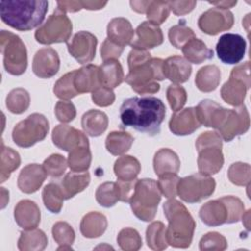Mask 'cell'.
I'll use <instances>...</instances> for the list:
<instances>
[{"label": "cell", "mask_w": 251, "mask_h": 251, "mask_svg": "<svg viewBox=\"0 0 251 251\" xmlns=\"http://www.w3.org/2000/svg\"><path fill=\"white\" fill-rule=\"evenodd\" d=\"M166 116V106L155 96L130 97L120 107L122 126L132 127L150 136L160 133Z\"/></svg>", "instance_id": "1"}, {"label": "cell", "mask_w": 251, "mask_h": 251, "mask_svg": "<svg viewBox=\"0 0 251 251\" xmlns=\"http://www.w3.org/2000/svg\"><path fill=\"white\" fill-rule=\"evenodd\" d=\"M48 11V2L41 0H2L1 20L9 26L28 31L38 26Z\"/></svg>", "instance_id": "2"}, {"label": "cell", "mask_w": 251, "mask_h": 251, "mask_svg": "<svg viewBox=\"0 0 251 251\" xmlns=\"http://www.w3.org/2000/svg\"><path fill=\"white\" fill-rule=\"evenodd\" d=\"M163 210L169 223L166 229L168 244L175 248L189 247L196 223L187 208L181 202L172 198L164 203Z\"/></svg>", "instance_id": "3"}, {"label": "cell", "mask_w": 251, "mask_h": 251, "mask_svg": "<svg viewBox=\"0 0 251 251\" xmlns=\"http://www.w3.org/2000/svg\"><path fill=\"white\" fill-rule=\"evenodd\" d=\"M244 213L243 202L235 196H224L205 203L199 210L201 221L209 226L237 223Z\"/></svg>", "instance_id": "4"}, {"label": "cell", "mask_w": 251, "mask_h": 251, "mask_svg": "<svg viewBox=\"0 0 251 251\" xmlns=\"http://www.w3.org/2000/svg\"><path fill=\"white\" fill-rule=\"evenodd\" d=\"M249 126V113L244 104L235 109H226L220 105L213 115L210 127L217 129L220 136L228 142L235 136L244 134Z\"/></svg>", "instance_id": "5"}, {"label": "cell", "mask_w": 251, "mask_h": 251, "mask_svg": "<svg viewBox=\"0 0 251 251\" xmlns=\"http://www.w3.org/2000/svg\"><path fill=\"white\" fill-rule=\"evenodd\" d=\"M160 201L161 191L157 181L152 178H142L136 180L128 203L136 218L150 222L156 216Z\"/></svg>", "instance_id": "6"}, {"label": "cell", "mask_w": 251, "mask_h": 251, "mask_svg": "<svg viewBox=\"0 0 251 251\" xmlns=\"http://www.w3.org/2000/svg\"><path fill=\"white\" fill-rule=\"evenodd\" d=\"M222 146V137L216 131H205L197 137L195 147L198 151L197 165L200 174L211 176L220 172L224 165Z\"/></svg>", "instance_id": "7"}, {"label": "cell", "mask_w": 251, "mask_h": 251, "mask_svg": "<svg viewBox=\"0 0 251 251\" xmlns=\"http://www.w3.org/2000/svg\"><path fill=\"white\" fill-rule=\"evenodd\" d=\"M163 62L160 58H151L145 64L129 70L125 79L136 93L153 94L160 90L157 80L165 78L163 74Z\"/></svg>", "instance_id": "8"}, {"label": "cell", "mask_w": 251, "mask_h": 251, "mask_svg": "<svg viewBox=\"0 0 251 251\" xmlns=\"http://www.w3.org/2000/svg\"><path fill=\"white\" fill-rule=\"evenodd\" d=\"M0 47L5 70L13 75H23L27 68V52L20 36L5 29L1 30Z\"/></svg>", "instance_id": "9"}, {"label": "cell", "mask_w": 251, "mask_h": 251, "mask_svg": "<svg viewBox=\"0 0 251 251\" xmlns=\"http://www.w3.org/2000/svg\"><path fill=\"white\" fill-rule=\"evenodd\" d=\"M73 30V24L63 11L56 9L35 31L34 37L40 44L68 42Z\"/></svg>", "instance_id": "10"}, {"label": "cell", "mask_w": 251, "mask_h": 251, "mask_svg": "<svg viewBox=\"0 0 251 251\" xmlns=\"http://www.w3.org/2000/svg\"><path fill=\"white\" fill-rule=\"evenodd\" d=\"M48 130L49 123L45 116L33 113L14 126L12 138L18 146L28 148L42 141L46 137Z\"/></svg>", "instance_id": "11"}, {"label": "cell", "mask_w": 251, "mask_h": 251, "mask_svg": "<svg viewBox=\"0 0 251 251\" xmlns=\"http://www.w3.org/2000/svg\"><path fill=\"white\" fill-rule=\"evenodd\" d=\"M216 188V181L210 176L200 173L179 178L176 193L186 203H197L210 197Z\"/></svg>", "instance_id": "12"}, {"label": "cell", "mask_w": 251, "mask_h": 251, "mask_svg": "<svg viewBox=\"0 0 251 251\" xmlns=\"http://www.w3.org/2000/svg\"><path fill=\"white\" fill-rule=\"evenodd\" d=\"M246 50L245 39L237 33L223 34L216 45L218 58L225 64H238L244 57Z\"/></svg>", "instance_id": "13"}, {"label": "cell", "mask_w": 251, "mask_h": 251, "mask_svg": "<svg viewBox=\"0 0 251 251\" xmlns=\"http://www.w3.org/2000/svg\"><path fill=\"white\" fill-rule=\"evenodd\" d=\"M234 23L233 14L229 10L211 8L204 12L198 19L199 28L206 34L216 35L228 30Z\"/></svg>", "instance_id": "14"}, {"label": "cell", "mask_w": 251, "mask_h": 251, "mask_svg": "<svg viewBox=\"0 0 251 251\" xmlns=\"http://www.w3.org/2000/svg\"><path fill=\"white\" fill-rule=\"evenodd\" d=\"M97 38L89 31L81 30L76 32L67 42L68 51L79 64L90 63L96 53Z\"/></svg>", "instance_id": "15"}, {"label": "cell", "mask_w": 251, "mask_h": 251, "mask_svg": "<svg viewBox=\"0 0 251 251\" xmlns=\"http://www.w3.org/2000/svg\"><path fill=\"white\" fill-rule=\"evenodd\" d=\"M53 143L60 149L71 152L77 147H89V141L85 133L65 124L58 125L52 131Z\"/></svg>", "instance_id": "16"}, {"label": "cell", "mask_w": 251, "mask_h": 251, "mask_svg": "<svg viewBox=\"0 0 251 251\" xmlns=\"http://www.w3.org/2000/svg\"><path fill=\"white\" fill-rule=\"evenodd\" d=\"M60 69V58L57 51L51 47L39 49L32 61V71L40 78L54 76Z\"/></svg>", "instance_id": "17"}, {"label": "cell", "mask_w": 251, "mask_h": 251, "mask_svg": "<svg viewBox=\"0 0 251 251\" xmlns=\"http://www.w3.org/2000/svg\"><path fill=\"white\" fill-rule=\"evenodd\" d=\"M200 126L195 107H188L175 112L169 122V128L176 135L191 134Z\"/></svg>", "instance_id": "18"}, {"label": "cell", "mask_w": 251, "mask_h": 251, "mask_svg": "<svg viewBox=\"0 0 251 251\" xmlns=\"http://www.w3.org/2000/svg\"><path fill=\"white\" fill-rule=\"evenodd\" d=\"M46 176L47 174L43 166L39 164L26 165L18 176V187L24 193H34L41 187Z\"/></svg>", "instance_id": "19"}, {"label": "cell", "mask_w": 251, "mask_h": 251, "mask_svg": "<svg viewBox=\"0 0 251 251\" xmlns=\"http://www.w3.org/2000/svg\"><path fill=\"white\" fill-rule=\"evenodd\" d=\"M136 39L131 42V47L151 49L161 45L164 41L162 29L150 22H143L136 27Z\"/></svg>", "instance_id": "20"}, {"label": "cell", "mask_w": 251, "mask_h": 251, "mask_svg": "<svg viewBox=\"0 0 251 251\" xmlns=\"http://www.w3.org/2000/svg\"><path fill=\"white\" fill-rule=\"evenodd\" d=\"M14 217L19 226L24 229H32L39 225L41 214L39 207L34 201L25 199L16 205Z\"/></svg>", "instance_id": "21"}, {"label": "cell", "mask_w": 251, "mask_h": 251, "mask_svg": "<svg viewBox=\"0 0 251 251\" xmlns=\"http://www.w3.org/2000/svg\"><path fill=\"white\" fill-rule=\"evenodd\" d=\"M192 68L190 63L180 56H172L163 62V74L174 83H183L190 77Z\"/></svg>", "instance_id": "22"}, {"label": "cell", "mask_w": 251, "mask_h": 251, "mask_svg": "<svg viewBox=\"0 0 251 251\" xmlns=\"http://www.w3.org/2000/svg\"><path fill=\"white\" fill-rule=\"evenodd\" d=\"M74 84L78 94L92 92L94 89L102 85L99 77V67L88 64L78 70H75Z\"/></svg>", "instance_id": "23"}, {"label": "cell", "mask_w": 251, "mask_h": 251, "mask_svg": "<svg viewBox=\"0 0 251 251\" xmlns=\"http://www.w3.org/2000/svg\"><path fill=\"white\" fill-rule=\"evenodd\" d=\"M133 34L131 24L125 18H114L107 25V38L124 48L126 45L131 44Z\"/></svg>", "instance_id": "24"}, {"label": "cell", "mask_w": 251, "mask_h": 251, "mask_svg": "<svg viewBox=\"0 0 251 251\" xmlns=\"http://www.w3.org/2000/svg\"><path fill=\"white\" fill-rule=\"evenodd\" d=\"M250 86L251 84L244 80L229 75V79L226 81L221 88V96L226 103L238 107L243 104Z\"/></svg>", "instance_id": "25"}, {"label": "cell", "mask_w": 251, "mask_h": 251, "mask_svg": "<svg viewBox=\"0 0 251 251\" xmlns=\"http://www.w3.org/2000/svg\"><path fill=\"white\" fill-rule=\"evenodd\" d=\"M90 182V175L86 172H70L68 173L62 182L61 188L66 200L73 198L77 193L83 191Z\"/></svg>", "instance_id": "26"}, {"label": "cell", "mask_w": 251, "mask_h": 251, "mask_svg": "<svg viewBox=\"0 0 251 251\" xmlns=\"http://www.w3.org/2000/svg\"><path fill=\"white\" fill-rule=\"evenodd\" d=\"M108 124L107 115L95 109L87 111L81 118V126L84 132L92 137H97L104 133L108 127Z\"/></svg>", "instance_id": "27"}, {"label": "cell", "mask_w": 251, "mask_h": 251, "mask_svg": "<svg viewBox=\"0 0 251 251\" xmlns=\"http://www.w3.org/2000/svg\"><path fill=\"white\" fill-rule=\"evenodd\" d=\"M153 167L157 176L167 173L176 174L180 168V161L176 153L173 150L161 148L154 155Z\"/></svg>", "instance_id": "28"}, {"label": "cell", "mask_w": 251, "mask_h": 251, "mask_svg": "<svg viewBox=\"0 0 251 251\" xmlns=\"http://www.w3.org/2000/svg\"><path fill=\"white\" fill-rule=\"evenodd\" d=\"M99 77L102 85L110 88L118 87L125 80L121 63L115 59L104 61L99 67Z\"/></svg>", "instance_id": "29"}, {"label": "cell", "mask_w": 251, "mask_h": 251, "mask_svg": "<svg viewBox=\"0 0 251 251\" xmlns=\"http://www.w3.org/2000/svg\"><path fill=\"white\" fill-rule=\"evenodd\" d=\"M107 226V218L103 214L89 212L80 222V232L86 238H97L105 232Z\"/></svg>", "instance_id": "30"}, {"label": "cell", "mask_w": 251, "mask_h": 251, "mask_svg": "<svg viewBox=\"0 0 251 251\" xmlns=\"http://www.w3.org/2000/svg\"><path fill=\"white\" fill-rule=\"evenodd\" d=\"M48 239L45 232L38 228L25 229L18 240V248L21 251H41L47 246Z\"/></svg>", "instance_id": "31"}, {"label": "cell", "mask_w": 251, "mask_h": 251, "mask_svg": "<svg viewBox=\"0 0 251 251\" xmlns=\"http://www.w3.org/2000/svg\"><path fill=\"white\" fill-rule=\"evenodd\" d=\"M139 161L130 155H124L118 158L114 164V173L119 180L130 181L136 179L140 173Z\"/></svg>", "instance_id": "32"}, {"label": "cell", "mask_w": 251, "mask_h": 251, "mask_svg": "<svg viewBox=\"0 0 251 251\" xmlns=\"http://www.w3.org/2000/svg\"><path fill=\"white\" fill-rule=\"evenodd\" d=\"M182 53L184 59L189 63L201 64L206 60H210L214 57V52L212 49L207 47V45L199 38L190 39L182 48Z\"/></svg>", "instance_id": "33"}, {"label": "cell", "mask_w": 251, "mask_h": 251, "mask_svg": "<svg viewBox=\"0 0 251 251\" xmlns=\"http://www.w3.org/2000/svg\"><path fill=\"white\" fill-rule=\"evenodd\" d=\"M221 81V71L215 65L202 67L195 75V84L202 92L214 91Z\"/></svg>", "instance_id": "34"}, {"label": "cell", "mask_w": 251, "mask_h": 251, "mask_svg": "<svg viewBox=\"0 0 251 251\" xmlns=\"http://www.w3.org/2000/svg\"><path fill=\"white\" fill-rule=\"evenodd\" d=\"M133 141L134 137L126 131H112L106 137L105 146L112 155L120 156L130 149Z\"/></svg>", "instance_id": "35"}, {"label": "cell", "mask_w": 251, "mask_h": 251, "mask_svg": "<svg viewBox=\"0 0 251 251\" xmlns=\"http://www.w3.org/2000/svg\"><path fill=\"white\" fill-rule=\"evenodd\" d=\"M21 165V157L17 151L11 147H6L1 143V162H0V182H5Z\"/></svg>", "instance_id": "36"}, {"label": "cell", "mask_w": 251, "mask_h": 251, "mask_svg": "<svg viewBox=\"0 0 251 251\" xmlns=\"http://www.w3.org/2000/svg\"><path fill=\"white\" fill-rule=\"evenodd\" d=\"M95 198L99 205L110 208L121 201V189L118 182L107 181L100 184L95 191Z\"/></svg>", "instance_id": "37"}, {"label": "cell", "mask_w": 251, "mask_h": 251, "mask_svg": "<svg viewBox=\"0 0 251 251\" xmlns=\"http://www.w3.org/2000/svg\"><path fill=\"white\" fill-rule=\"evenodd\" d=\"M167 227L162 222L151 223L146 229V242L150 249L156 251L165 250L168 247V241L166 237Z\"/></svg>", "instance_id": "38"}, {"label": "cell", "mask_w": 251, "mask_h": 251, "mask_svg": "<svg viewBox=\"0 0 251 251\" xmlns=\"http://www.w3.org/2000/svg\"><path fill=\"white\" fill-rule=\"evenodd\" d=\"M42 199L44 206L48 211L54 214H58L63 208L65 197L61 186L57 183L50 182L46 184L42 190Z\"/></svg>", "instance_id": "39"}, {"label": "cell", "mask_w": 251, "mask_h": 251, "mask_svg": "<svg viewBox=\"0 0 251 251\" xmlns=\"http://www.w3.org/2000/svg\"><path fill=\"white\" fill-rule=\"evenodd\" d=\"M30 104L29 93L25 88H15L9 92L6 97V107L13 114H22L25 112Z\"/></svg>", "instance_id": "40"}, {"label": "cell", "mask_w": 251, "mask_h": 251, "mask_svg": "<svg viewBox=\"0 0 251 251\" xmlns=\"http://www.w3.org/2000/svg\"><path fill=\"white\" fill-rule=\"evenodd\" d=\"M52 235L60 246L57 250H72L75 234L74 228L66 222H57L52 226Z\"/></svg>", "instance_id": "41"}, {"label": "cell", "mask_w": 251, "mask_h": 251, "mask_svg": "<svg viewBox=\"0 0 251 251\" xmlns=\"http://www.w3.org/2000/svg\"><path fill=\"white\" fill-rule=\"evenodd\" d=\"M68 166L73 172H86L91 164L89 147H77L69 152Z\"/></svg>", "instance_id": "42"}, {"label": "cell", "mask_w": 251, "mask_h": 251, "mask_svg": "<svg viewBox=\"0 0 251 251\" xmlns=\"http://www.w3.org/2000/svg\"><path fill=\"white\" fill-rule=\"evenodd\" d=\"M75 73V70L65 74L54 84L53 92L58 98L62 100H70L78 95L74 84Z\"/></svg>", "instance_id": "43"}, {"label": "cell", "mask_w": 251, "mask_h": 251, "mask_svg": "<svg viewBox=\"0 0 251 251\" xmlns=\"http://www.w3.org/2000/svg\"><path fill=\"white\" fill-rule=\"evenodd\" d=\"M227 177L230 182L235 185L249 187L251 178L250 165L242 162L231 164L227 171Z\"/></svg>", "instance_id": "44"}, {"label": "cell", "mask_w": 251, "mask_h": 251, "mask_svg": "<svg viewBox=\"0 0 251 251\" xmlns=\"http://www.w3.org/2000/svg\"><path fill=\"white\" fill-rule=\"evenodd\" d=\"M117 242L124 251H137L142 246L139 232L131 227L123 228L117 236Z\"/></svg>", "instance_id": "45"}, {"label": "cell", "mask_w": 251, "mask_h": 251, "mask_svg": "<svg viewBox=\"0 0 251 251\" xmlns=\"http://www.w3.org/2000/svg\"><path fill=\"white\" fill-rule=\"evenodd\" d=\"M171 44L176 49H181L190 39L195 37L194 31L183 24L172 26L168 32Z\"/></svg>", "instance_id": "46"}, {"label": "cell", "mask_w": 251, "mask_h": 251, "mask_svg": "<svg viewBox=\"0 0 251 251\" xmlns=\"http://www.w3.org/2000/svg\"><path fill=\"white\" fill-rule=\"evenodd\" d=\"M170 6L165 1H150L146 11L148 22L157 25L163 24L170 15Z\"/></svg>", "instance_id": "47"}, {"label": "cell", "mask_w": 251, "mask_h": 251, "mask_svg": "<svg viewBox=\"0 0 251 251\" xmlns=\"http://www.w3.org/2000/svg\"><path fill=\"white\" fill-rule=\"evenodd\" d=\"M42 166L46 174L51 177H60L65 173L68 162L64 156L60 154H52L44 160Z\"/></svg>", "instance_id": "48"}, {"label": "cell", "mask_w": 251, "mask_h": 251, "mask_svg": "<svg viewBox=\"0 0 251 251\" xmlns=\"http://www.w3.org/2000/svg\"><path fill=\"white\" fill-rule=\"evenodd\" d=\"M227 247V241L224 235L217 231H210L202 236L199 241V249L201 251L206 250H218L223 251Z\"/></svg>", "instance_id": "49"}, {"label": "cell", "mask_w": 251, "mask_h": 251, "mask_svg": "<svg viewBox=\"0 0 251 251\" xmlns=\"http://www.w3.org/2000/svg\"><path fill=\"white\" fill-rule=\"evenodd\" d=\"M167 100L173 111L181 110L187 100V93L184 87L178 84H171L167 88Z\"/></svg>", "instance_id": "50"}, {"label": "cell", "mask_w": 251, "mask_h": 251, "mask_svg": "<svg viewBox=\"0 0 251 251\" xmlns=\"http://www.w3.org/2000/svg\"><path fill=\"white\" fill-rule=\"evenodd\" d=\"M179 177L176 174L167 173L159 176V180L157 181L161 194H163L166 198L172 199L175 198L176 193V187L178 183Z\"/></svg>", "instance_id": "51"}, {"label": "cell", "mask_w": 251, "mask_h": 251, "mask_svg": "<svg viewBox=\"0 0 251 251\" xmlns=\"http://www.w3.org/2000/svg\"><path fill=\"white\" fill-rule=\"evenodd\" d=\"M220 104L216 103L211 99H204L202 100L197 107H195L197 118L201 125H204L207 127H210L212 117L217 110Z\"/></svg>", "instance_id": "52"}, {"label": "cell", "mask_w": 251, "mask_h": 251, "mask_svg": "<svg viewBox=\"0 0 251 251\" xmlns=\"http://www.w3.org/2000/svg\"><path fill=\"white\" fill-rule=\"evenodd\" d=\"M55 116L61 123H70L76 116L75 105L68 100H61L55 106Z\"/></svg>", "instance_id": "53"}, {"label": "cell", "mask_w": 251, "mask_h": 251, "mask_svg": "<svg viewBox=\"0 0 251 251\" xmlns=\"http://www.w3.org/2000/svg\"><path fill=\"white\" fill-rule=\"evenodd\" d=\"M91 98L94 104L99 107H108L115 101V93L112 88L100 85L92 91Z\"/></svg>", "instance_id": "54"}, {"label": "cell", "mask_w": 251, "mask_h": 251, "mask_svg": "<svg viewBox=\"0 0 251 251\" xmlns=\"http://www.w3.org/2000/svg\"><path fill=\"white\" fill-rule=\"evenodd\" d=\"M151 60V54L149 53L148 50L142 49V48H135L133 47L131 51L128 54L127 58V64H128V69H132L134 67L140 66L142 64L147 63L148 61Z\"/></svg>", "instance_id": "55"}, {"label": "cell", "mask_w": 251, "mask_h": 251, "mask_svg": "<svg viewBox=\"0 0 251 251\" xmlns=\"http://www.w3.org/2000/svg\"><path fill=\"white\" fill-rule=\"evenodd\" d=\"M123 51H124V47L119 46L118 44L106 38L101 45V50H100L101 58L103 59V61H107L111 59L118 60L119 57L122 55Z\"/></svg>", "instance_id": "56"}, {"label": "cell", "mask_w": 251, "mask_h": 251, "mask_svg": "<svg viewBox=\"0 0 251 251\" xmlns=\"http://www.w3.org/2000/svg\"><path fill=\"white\" fill-rule=\"evenodd\" d=\"M170 10L176 16H182L190 13L196 6V1H169Z\"/></svg>", "instance_id": "57"}, {"label": "cell", "mask_w": 251, "mask_h": 251, "mask_svg": "<svg viewBox=\"0 0 251 251\" xmlns=\"http://www.w3.org/2000/svg\"><path fill=\"white\" fill-rule=\"evenodd\" d=\"M57 9L63 11L64 13H75L83 9L82 1H58Z\"/></svg>", "instance_id": "58"}, {"label": "cell", "mask_w": 251, "mask_h": 251, "mask_svg": "<svg viewBox=\"0 0 251 251\" xmlns=\"http://www.w3.org/2000/svg\"><path fill=\"white\" fill-rule=\"evenodd\" d=\"M131 9L139 14H146L147 8L150 4V1H130L129 2Z\"/></svg>", "instance_id": "59"}, {"label": "cell", "mask_w": 251, "mask_h": 251, "mask_svg": "<svg viewBox=\"0 0 251 251\" xmlns=\"http://www.w3.org/2000/svg\"><path fill=\"white\" fill-rule=\"evenodd\" d=\"M107 5L106 1H82V7L86 10H100Z\"/></svg>", "instance_id": "60"}, {"label": "cell", "mask_w": 251, "mask_h": 251, "mask_svg": "<svg viewBox=\"0 0 251 251\" xmlns=\"http://www.w3.org/2000/svg\"><path fill=\"white\" fill-rule=\"evenodd\" d=\"M209 4L217 6L216 8L227 10V9L235 6L237 4V1H216V2H209Z\"/></svg>", "instance_id": "61"}, {"label": "cell", "mask_w": 251, "mask_h": 251, "mask_svg": "<svg viewBox=\"0 0 251 251\" xmlns=\"http://www.w3.org/2000/svg\"><path fill=\"white\" fill-rule=\"evenodd\" d=\"M1 208L3 209L9 202V191L6 190L4 187H1Z\"/></svg>", "instance_id": "62"}, {"label": "cell", "mask_w": 251, "mask_h": 251, "mask_svg": "<svg viewBox=\"0 0 251 251\" xmlns=\"http://www.w3.org/2000/svg\"><path fill=\"white\" fill-rule=\"evenodd\" d=\"M250 209L249 210H247L246 212H244L243 213V215H242V217H241V219H242V223H244V225H245V227L247 228V229H249V216H250Z\"/></svg>", "instance_id": "63"}]
</instances>
